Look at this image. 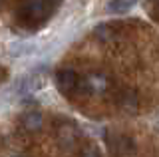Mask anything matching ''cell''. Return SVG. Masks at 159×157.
<instances>
[{
  "label": "cell",
  "instance_id": "cell-6",
  "mask_svg": "<svg viewBox=\"0 0 159 157\" xmlns=\"http://www.w3.org/2000/svg\"><path fill=\"white\" fill-rule=\"evenodd\" d=\"M36 44L34 42H28V40H18V42H14L12 46H10V52L14 54V56H18V58H24V56H30V54H34L36 52Z\"/></svg>",
  "mask_w": 159,
  "mask_h": 157
},
{
  "label": "cell",
  "instance_id": "cell-1",
  "mask_svg": "<svg viewBox=\"0 0 159 157\" xmlns=\"http://www.w3.org/2000/svg\"><path fill=\"white\" fill-rule=\"evenodd\" d=\"M50 14H52L50 0H26L18 10V20L24 26H36V24H42Z\"/></svg>",
  "mask_w": 159,
  "mask_h": 157
},
{
  "label": "cell",
  "instance_id": "cell-2",
  "mask_svg": "<svg viewBox=\"0 0 159 157\" xmlns=\"http://www.w3.org/2000/svg\"><path fill=\"white\" fill-rule=\"evenodd\" d=\"M106 87H107V80L103 74H88L86 78H80L78 90L86 92L89 96H96V94H102Z\"/></svg>",
  "mask_w": 159,
  "mask_h": 157
},
{
  "label": "cell",
  "instance_id": "cell-3",
  "mask_svg": "<svg viewBox=\"0 0 159 157\" xmlns=\"http://www.w3.org/2000/svg\"><path fill=\"white\" fill-rule=\"evenodd\" d=\"M56 84H58V90L64 92V94H70V92H76L78 86H80V76L76 70L72 68H62L58 70L56 74Z\"/></svg>",
  "mask_w": 159,
  "mask_h": 157
},
{
  "label": "cell",
  "instance_id": "cell-8",
  "mask_svg": "<svg viewBox=\"0 0 159 157\" xmlns=\"http://www.w3.org/2000/svg\"><path fill=\"white\" fill-rule=\"evenodd\" d=\"M80 157H102V153H99L96 147H88V149L82 151V155H80Z\"/></svg>",
  "mask_w": 159,
  "mask_h": 157
},
{
  "label": "cell",
  "instance_id": "cell-11",
  "mask_svg": "<svg viewBox=\"0 0 159 157\" xmlns=\"http://www.w3.org/2000/svg\"><path fill=\"white\" fill-rule=\"evenodd\" d=\"M157 2H159V0H157Z\"/></svg>",
  "mask_w": 159,
  "mask_h": 157
},
{
  "label": "cell",
  "instance_id": "cell-5",
  "mask_svg": "<svg viewBox=\"0 0 159 157\" xmlns=\"http://www.w3.org/2000/svg\"><path fill=\"white\" fill-rule=\"evenodd\" d=\"M22 125L26 127L28 131H38V129H42V125H44V115L40 114V111H28V114L22 117Z\"/></svg>",
  "mask_w": 159,
  "mask_h": 157
},
{
  "label": "cell",
  "instance_id": "cell-9",
  "mask_svg": "<svg viewBox=\"0 0 159 157\" xmlns=\"http://www.w3.org/2000/svg\"><path fill=\"white\" fill-rule=\"evenodd\" d=\"M10 157H24V155H20V153H14V155H10Z\"/></svg>",
  "mask_w": 159,
  "mask_h": 157
},
{
  "label": "cell",
  "instance_id": "cell-4",
  "mask_svg": "<svg viewBox=\"0 0 159 157\" xmlns=\"http://www.w3.org/2000/svg\"><path fill=\"white\" fill-rule=\"evenodd\" d=\"M137 4V0H109L106 10L109 14H125Z\"/></svg>",
  "mask_w": 159,
  "mask_h": 157
},
{
  "label": "cell",
  "instance_id": "cell-7",
  "mask_svg": "<svg viewBox=\"0 0 159 157\" xmlns=\"http://www.w3.org/2000/svg\"><path fill=\"white\" fill-rule=\"evenodd\" d=\"M38 87H40V80H36V78H24V82L20 84V90H22L24 94H32Z\"/></svg>",
  "mask_w": 159,
  "mask_h": 157
},
{
  "label": "cell",
  "instance_id": "cell-10",
  "mask_svg": "<svg viewBox=\"0 0 159 157\" xmlns=\"http://www.w3.org/2000/svg\"><path fill=\"white\" fill-rule=\"evenodd\" d=\"M0 4H2V0H0Z\"/></svg>",
  "mask_w": 159,
  "mask_h": 157
}]
</instances>
